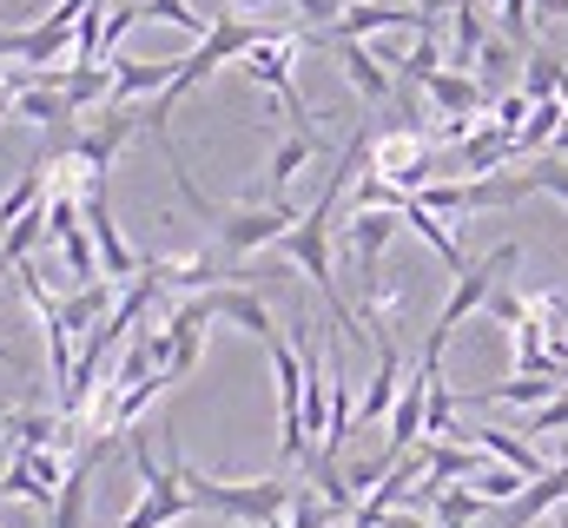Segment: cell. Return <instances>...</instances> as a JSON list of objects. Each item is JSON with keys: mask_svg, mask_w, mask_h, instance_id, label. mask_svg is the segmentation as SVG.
Segmentation results:
<instances>
[{"mask_svg": "<svg viewBox=\"0 0 568 528\" xmlns=\"http://www.w3.org/2000/svg\"><path fill=\"white\" fill-rule=\"evenodd\" d=\"M523 60H529V53H523L516 40H503V33H489V40H483V53H476V67H483L476 80H483V87H503L509 73H523Z\"/></svg>", "mask_w": 568, "mask_h": 528, "instance_id": "20", "label": "cell"}, {"mask_svg": "<svg viewBox=\"0 0 568 528\" xmlns=\"http://www.w3.org/2000/svg\"><path fill=\"white\" fill-rule=\"evenodd\" d=\"M317 152H324V139H317V132L291 126L278 139V152H272V165H265V192H252V199H291V185L304 179V165H311Z\"/></svg>", "mask_w": 568, "mask_h": 528, "instance_id": "11", "label": "cell"}, {"mask_svg": "<svg viewBox=\"0 0 568 528\" xmlns=\"http://www.w3.org/2000/svg\"><path fill=\"white\" fill-rule=\"evenodd\" d=\"M404 225H410V232H417V238H424V245H429V252H436L443 264H449V271H469V252L456 245V232H449V225H443L436 212H424L417 199L404 205Z\"/></svg>", "mask_w": 568, "mask_h": 528, "instance_id": "17", "label": "cell"}, {"mask_svg": "<svg viewBox=\"0 0 568 528\" xmlns=\"http://www.w3.org/2000/svg\"><path fill=\"white\" fill-rule=\"evenodd\" d=\"M456 443H469V449H483L489 463H509V469H523L529 483L556 469L549 456H536V443H529V436H516V429H496V423H476V429H463Z\"/></svg>", "mask_w": 568, "mask_h": 528, "instance_id": "8", "label": "cell"}, {"mask_svg": "<svg viewBox=\"0 0 568 528\" xmlns=\"http://www.w3.org/2000/svg\"><path fill=\"white\" fill-rule=\"evenodd\" d=\"M516 258H523V245L503 238L496 252H483L469 271H456V284H449V297H443V311H436V324H429V337H424V364H443V351H449V337L463 331V317H476V311L496 297V284L516 271Z\"/></svg>", "mask_w": 568, "mask_h": 528, "instance_id": "1", "label": "cell"}, {"mask_svg": "<svg viewBox=\"0 0 568 528\" xmlns=\"http://www.w3.org/2000/svg\"><path fill=\"white\" fill-rule=\"evenodd\" d=\"M371 172H377V179H390V185H404L410 199H417L424 185H436V152H429L424 126L377 132V145H371Z\"/></svg>", "mask_w": 568, "mask_h": 528, "instance_id": "5", "label": "cell"}, {"mask_svg": "<svg viewBox=\"0 0 568 528\" xmlns=\"http://www.w3.org/2000/svg\"><path fill=\"white\" fill-rule=\"evenodd\" d=\"M140 20H145V27H159V20H165V27H179L185 40H205V33L219 27V20H205L192 0H140Z\"/></svg>", "mask_w": 568, "mask_h": 528, "instance_id": "19", "label": "cell"}, {"mask_svg": "<svg viewBox=\"0 0 568 528\" xmlns=\"http://www.w3.org/2000/svg\"><path fill=\"white\" fill-rule=\"evenodd\" d=\"M179 60H140V53H113V106H133V100H159L172 87Z\"/></svg>", "mask_w": 568, "mask_h": 528, "instance_id": "10", "label": "cell"}, {"mask_svg": "<svg viewBox=\"0 0 568 528\" xmlns=\"http://www.w3.org/2000/svg\"><path fill=\"white\" fill-rule=\"evenodd\" d=\"M443 67H449V47L436 40V27H429V33H410V47L390 53V73H397L404 87H424V80H436Z\"/></svg>", "mask_w": 568, "mask_h": 528, "instance_id": "14", "label": "cell"}, {"mask_svg": "<svg viewBox=\"0 0 568 528\" xmlns=\"http://www.w3.org/2000/svg\"><path fill=\"white\" fill-rule=\"evenodd\" d=\"M469 489H476V496H483L489 509H503V502H516V496L529 489V476H523V469H509V463H483Z\"/></svg>", "mask_w": 568, "mask_h": 528, "instance_id": "21", "label": "cell"}, {"mask_svg": "<svg viewBox=\"0 0 568 528\" xmlns=\"http://www.w3.org/2000/svg\"><path fill=\"white\" fill-rule=\"evenodd\" d=\"M297 219H304V205H297V199H239V205H225V219L212 225L219 258L239 271V264L278 252L284 238H291V225H297Z\"/></svg>", "mask_w": 568, "mask_h": 528, "instance_id": "2", "label": "cell"}, {"mask_svg": "<svg viewBox=\"0 0 568 528\" xmlns=\"http://www.w3.org/2000/svg\"><path fill=\"white\" fill-rule=\"evenodd\" d=\"M205 311L212 317H225V324H239L245 337H258V344H278V311L265 304V291L258 284H212L205 291Z\"/></svg>", "mask_w": 568, "mask_h": 528, "instance_id": "6", "label": "cell"}, {"mask_svg": "<svg viewBox=\"0 0 568 528\" xmlns=\"http://www.w3.org/2000/svg\"><path fill=\"white\" fill-rule=\"evenodd\" d=\"M562 429H568V390L556 396V403H542V409H529V416H523V436H529V443L562 436Z\"/></svg>", "mask_w": 568, "mask_h": 528, "instance_id": "22", "label": "cell"}, {"mask_svg": "<svg viewBox=\"0 0 568 528\" xmlns=\"http://www.w3.org/2000/svg\"><path fill=\"white\" fill-rule=\"evenodd\" d=\"M556 528H568V502H562V509H556Z\"/></svg>", "mask_w": 568, "mask_h": 528, "instance_id": "26", "label": "cell"}, {"mask_svg": "<svg viewBox=\"0 0 568 528\" xmlns=\"http://www.w3.org/2000/svg\"><path fill=\"white\" fill-rule=\"evenodd\" d=\"M536 13L542 20H568V0H536Z\"/></svg>", "mask_w": 568, "mask_h": 528, "instance_id": "24", "label": "cell"}, {"mask_svg": "<svg viewBox=\"0 0 568 528\" xmlns=\"http://www.w3.org/2000/svg\"><path fill=\"white\" fill-rule=\"evenodd\" d=\"M304 47H311V33H258V47L239 60V73H245L252 87H265L297 132H317V120H311V100L297 93V60H304Z\"/></svg>", "mask_w": 568, "mask_h": 528, "instance_id": "3", "label": "cell"}, {"mask_svg": "<svg viewBox=\"0 0 568 528\" xmlns=\"http://www.w3.org/2000/svg\"><path fill=\"white\" fill-rule=\"evenodd\" d=\"M483 516H496V509H489L469 483H449V489L429 502V528H476Z\"/></svg>", "mask_w": 568, "mask_h": 528, "instance_id": "16", "label": "cell"}, {"mask_svg": "<svg viewBox=\"0 0 568 528\" xmlns=\"http://www.w3.org/2000/svg\"><path fill=\"white\" fill-rule=\"evenodd\" d=\"M568 390V377H503V384H489V390H469L463 396V409H476V403H509V409H542V403H556Z\"/></svg>", "mask_w": 568, "mask_h": 528, "instance_id": "12", "label": "cell"}, {"mask_svg": "<svg viewBox=\"0 0 568 528\" xmlns=\"http://www.w3.org/2000/svg\"><path fill=\"white\" fill-rule=\"evenodd\" d=\"M0 370H20V357H13V351H7V344H0Z\"/></svg>", "mask_w": 568, "mask_h": 528, "instance_id": "25", "label": "cell"}, {"mask_svg": "<svg viewBox=\"0 0 568 528\" xmlns=\"http://www.w3.org/2000/svg\"><path fill=\"white\" fill-rule=\"evenodd\" d=\"M219 13L258 27V33H311L304 27V0H219Z\"/></svg>", "mask_w": 568, "mask_h": 528, "instance_id": "13", "label": "cell"}, {"mask_svg": "<svg viewBox=\"0 0 568 528\" xmlns=\"http://www.w3.org/2000/svg\"><path fill=\"white\" fill-rule=\"evenodd\" d=\"M523 93H529V100H568V67H562V53H549V47H529V60H523Z\"/></svg>", "mask_w": 568, "mask_h": 528, "instance_id": "18", "label": "cell"}, {"mask_svg": "<svg viewBox=\"0 0 568 528\" xmlns=\"http://www.w3.org/2000/svg\"><path fill=\"white\" fill-rule=\"evenodd\" d=\"M331 53H337V67H344V80H351L357 100H371V106L397 100V73H390L384 53H371L364 40H331Z\"/></svg>", "mask_w": 568, "mask_h": 528, "instance_id": "7", "label": "cell"}, {"mask_svg": "<svg viewBox=\"0 0 568 528\" xmlns=\"http://www.w3.org/2000/svg\"><path fill=\"white\" fill-rule=\"evenodd\" d=\"M562 502H568V463H556V469H549V476H536L516 502H503L489 528H536L542 516H556Z\"/></svg>", "mask_w": 568, "mask_h": 528, "instance_id": "9", "label": "cell"}, {"mask_svg": "<svg viewBox=\"0 0 568 528\" xmlns=\"http://www.w3.org/2000/svg\"><path fill=\"white\" fill-rule=\"evenodd\" d=\"M384 528H429V516H424V509H397Z\"/></svg>", "mask_w": 568, "mask_h": 528, "instance_id": "23", "label": "cell"}, {"mask_svg": "<svg viewBox=\"0 0 568 528\" xmlns=\"http://www.w3.org/2000/svg\"><path fill=\"white\" fill-rule=\"evenodd\" d=\"M133 132H145V120H133L126 106H100L93 120H80V126L67 132L60 145H67V152H73V159H80L93 179H106V172L120 165V152L133 145Z\"/></svg>", "mask_w": 568, "mask_h": 528, "instance_id": "4", "label": "cell"}, {"mask_svg": "<svg viewBox=\"0 0 568 528\" xmlns=\"http://www.w3.org/2000/svg\"><path fill=\"white\" fill-rule=\"evenodd\" d=\"M13 120H27V126H73V106H67L60 80H33L13 100Z\"/></svg>", "mask_w": 568, "mask_h": 528, "instance_id": "15", "label": "cell"}]
</instances>
